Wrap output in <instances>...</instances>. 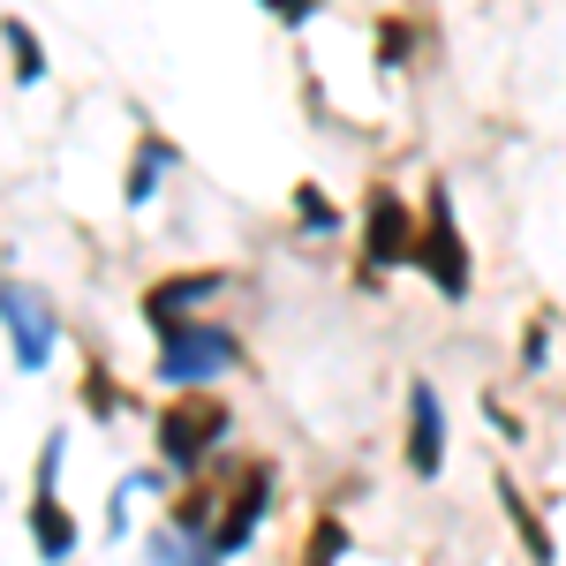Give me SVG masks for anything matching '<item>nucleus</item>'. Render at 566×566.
Listing matches in <instances>:
<instances>
[{
    "label": "nucleus",
    "mask_w": 566,
    "mask_h": 566,
    "mask_svg": "<svg viewBox=\"0 0 566 566\" xmlns=\"http://www.w3.org/2000/svg\"><path fill=\"white\" fill-rule=\"evenodd\" d=\"M151 340H159V355H151V378H159L167 392H205V386L234 378V370L250 363L242 333H234V325H219V317H181V325L151 333Z\"/></svg>",
    "instance_id": "nucleus-1"
},
{
    "label": "nucleus",
    "mask_w": 566,
    "mask_h": 566,
    "mask_svg": "<svg viewBox=\"0 0 566 566\" xmlns=\"http://www.w3.org/2000/svg\"><path fill=\"white\" fill-rule=\"evenodd\" d=\"M408 272H423L446 303H469V287H476V250H469V234H461V212H453V189H446V181H431V189H423Z\"/></svg>",
    "instance_id": "nucleus-2"
},
{
    "label": "nucleus",
    "mask_w": 566,
    "mask_h": 566,
    "mask_svg": "<svg viewBox=\"0 0 566 566\" xmlns=\"http://www.w3.org/2000/svg\"><path fill=\"white\" fill-rule=\"evenodd\" d=\"M363 250H355V280L363 287H386L392 272H408V250H416V205L392 189V181H370L363 189Z\"/></svg>",
    "instance_id": "nucleus-3"
},
{
    "label": "nucleus",
    "mask_w": 566,
    "mask_h": 566,
    "mask_svg": "<svg viewBox=\"0 0 566 566\" xmlns=\"http://www.w3.org/2000/svg\"><path fill=\"white\" fill-rule=\"evenodd\" d=\"M227 431H234V408L227 400H205V392L167 400L159 408V469L167 476H205V461L227 446Z\"/></svg>",
    "instance_id": "nucleus-4"
},
{
    "label": "nucleus",
    "mask_w": 566,
    "mask_h": 566,
    "mask_svg": "<svg viewBox=\"0 0 566 566\" xmlns=\"http://www.w3.org/2000/svg\"><path fill=\"white\" fill-rule=\"evenodd\" d=\"M0 340H8L23 378H39L53 363V348H61V303L45 295L39 280H0Z\"/></svg>",
    "instance_id": "nucleus-5"
},
{
    "label": "nucleus",
    "mask_w": 566,
    "mask_h": 566,
    "mask_svg": "<svg viewBox=\"0 0 566 566\" xmlns=\"http://www.w3.org/2000/svg\"><path fill=\"white\" fill-rule=\"evenodd\" d=\"M272 491H280V469H272L264 453H250V461L227 476V491H219V522H212V552L219 559H234V552L258 544L264 514H272Z\"/></svg>",
    "instance_id": "nucleus-6"
},
{
    "label": "nucleus",
    "mask_w": 566,
    "mask_h": 566,
    "mask_svg": "<svg viewBox=\"0 0 566 566\" xmlns=\"http://www.w3.org/2000/svg\"><path fill=\"white\" fill-rule=\"evenodd\" d=\"M227 287H234V272H219V264H205V272H167V280L144 287V325L167 333V325H181V317H197L205 303H219Z\"/></svg>",
    "instance_id": "nucleus-7"
},
{
    "label": "nucleus",
    "mask_w": 566,
    "mask_h": 566,
    "mask_svg": "<svg viewBox=\"0 0 566 566\" xmlns=\"http://www.w3.org/2000/svg\"><path fill=\"white\" fill-rule=\"evenodd\" d=\"M408 476H446V400L431 378H408V446H400Z\"/></svg>",
    "instance_id": "nucleus-8"
},
{
    "label": "nucleus",
    "mask_w": 566,
    "mask_h": 566,
    "mask_svg": "<svg viewBox=\"0 0 566 566\" xmlns=\"http://www.w3.org/2000/svg\"><path fill=\"white\" fill-rule=\"evenodd\" d=\"M175 175H181V144L167 129H151V122H144V129H136V144H129V167H122V205H129V212H144V205H151V197H159Z\"/></svg>",
    "instance_id": "nucleus-9"
},
{
    "label": "nucleus",
    "mask_w": 566,
    "mask_h": 566,
    "mask_svg": "<svg viewBox=\"0 0 566 566\" xmlns=\"http://www.w3.org/2000/svg\"><path fill=\"white\" fill-rule=\"evenodd\" d=\"M31 552H39V566L76 559V514L61 506V491H31Z\"/></svg>",
    "instance_id": "nucleus-10"
},
{
    "label": "nucleus",
    "mask_w": 566,
    "mask_h": 566,
    "mask_svg": "<svg viewBox=\"0 0 566 566\" xmlns=\"http://www.w3.org/2000/svg\"><path fill=\"white\" fill-rule=\"evenodd\" d=\"M499 506H506V522H514V536H522V552L528 566H559V544H552V528H544V514L522 499V483L499 469Z\"/></svg>",
    "instance_id": "nucleus-11"
},
{
    "label": "nucleus",
    "mask_w": 566,
    "mask_h": 566,
    "mask_svg": "<svg viewBox=\"0 0 566 566\" xmlns=\"http://www.w3.org/2000/svg\"><path fill=\"white\" fill-rule=\"evenodd\" d=\"M0 45H8V76H15V91H39L45 76H53V61H45L39 31H31L23 15H0Z\"/></svg>",
    "instance_id": "nucleus-12"
},
{
    "label": "nucleus",
    "mask_w": 566,
    "mask_h": 566,
    "mask_svg": "<svg viewBox=\"0 0 566 566\" xmlns=\"http://www.w3.org/2000/svg\"><path fill=\"white\" fill-rule=\"evenodd\" d=\"M295 227L325 242V234H340V227H348V212L325 197V181H295Z\"/></svg>",
    "instance_id": "nucleus-13"
},
{
    "label": "nucleus",
    "mask_w": 566,
    "mask_h": 566,
    "mask_svg": "<svg viewBox=\"0 0 566 566\" xmlns=\"http://www.w3.org/2000/svg\"><path fill=\"white\" fill-rule=\"evenodd\" d=\"M355 552V528L340 522V514H317V522H310V544H303V559L295 566H340Z\"/></svg>",
    "instance_id": "nucleus-14"
},
{
    "label": "nucleus",
    "mask_w": 566,
    "mask_h": 566,
    "mask_svg": "<svg viewBox=\"0 0 566 566\" xmlns=\"http://www.w3.org/2000/svg\"><path fill=\"white\" fill-rule=\"evenodd\" d=\"M167 522H175L181 536H212V522H219V491H212V483H189L175 506H167Z\"/></svg>",
    "instance_id": "nucleus-15"
},
{
    "label": "nucleus",
    "mask_w": 566,
    "mask_h": 566,
    "mask_svg": "<svg viewBox=\"0 0 566 566\" xmlns=\"http://www.w3.org/2000/svg\"><path fill=\"white\" fill-rule=\"evenodd\" d=\"M416 45H423V31H416V23H408V15H386V23H378V69H408V61H416Z\"/></svg>",
    "instance_id": "nucleus-16"
},
{
    "label": "nucleus",
    "mask_w": 566,
    "mask_h": 566,
    "mask_svg": "<svg viewBox=\"0 0 566 566\" xmlns=\"http://www.w3.org/2000/svg\"><path fill=\"white\" fill-rule=\"evenodd\" d=\"M84 408L98 416V423H114V416L129 408V392H122L114 378H106V363H91V370H84Z\"/></svg>",
    "instance_id": "nucleus-17"
},
{
    "label": "nucleus",
    "mask_w": 566,
    "mask_h": 566,
    "mask_svg": "<svg viewBox=\"0 0 566 566\" xmlns=\"http://www.w3.org/2000/svg\"><path fill=\"white\" fill-rule=\"evenodd\" d=\"M61 461H69V431L53 423L39 438V469H31V491H61Z\"/></svg>",
    "instance_id": "nucleus-18"
},
{
    "label": "nucleus",
    "mask_w": 566,
    "mask_h": 566,
    "mask_svg": "<svg viewBox=\"0 0 566 566\" xmlns=\"http://www.w3.org/2000/svg\"><path fill=\"white\" fill-rule=\"evenodd\" d=\"M258 8L280 23V31H295V39H303L310 23H317V8H325V0H258Z\"/></svg>",
    "instance_id": "nucleus-19"
},
{
    "label": "nucleus",
    "mask_w": 566,
    "mask_h": 566,
    "mask_svg": "<svg viewBox=\"0 0 566 566\" xmlns=\"http://www.w3.org/2000/svg\"><path fill=\"white\" fill-rule=\"evenodd\" d=\"M544 363H552V325L536 317V325L522 333V370H544Z\"/></svg>",
    "instance_id": "nucleus-20"
},
{
    "label": "nucleus",
    "mask_w": 566,
    "mask_h": 566,
    "mask_svg": "<svg viewBox=\"0 0 566 566\" xmlns=\"http://www.w3.org/2000/svg\"><path fill=\"white\" fill-rule=\"evenodd\" d=\"M175 566H227V559H219V552H212V536H189V544H181V559Z\"/></svg>",
    "instance_id": "nucleus-21"
}]
</instances>
